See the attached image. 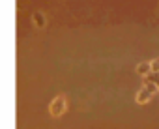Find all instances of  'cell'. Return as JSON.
Listing matches in <instances>:
<instances>
[{
    "label": "cell",
    "instance_id": "1",
    "mask_svg": "<svg viewBox=\"0 0 159 129\" xmlns=\"http://www.w3.org/2000/svg\"><path fill=\"white\" fill-rule=\"evenodd\" d=\"M51 112H52L54 116H58V114L64 112V97H56V99H54V103H52V107H51Z\"/></svg>",
    "mask_w": 159,
    "mask_h": 129
},
{
    "label": "cell",
    "instance_id": "2",
    "mask_svg": "<svg viewBox=\"0 0 159 129\" xmlns=\"http://www.w3.org/2000/svg\"><path fill=\"white\" fill-rule=\"evenodd\" d=\"M146 68H148V64H142V66H140V69H139V71H140V73H146Z\"/></svg>",
    "mask_w": 159,
    "mask_h": 129
},
{
    "label": "cell",
    "instance_id": "3",
    "mask_svg": "<svg viewBox=\"0 0 159 129\" xmlns=\"http://www.w3.org/2000/svg\"><path fill=\"white\" fill-rule=\"evenodd\" d=\"M152 66L155 68V71H159V60H157V62H153V64H152Z\"/></svg>",
    "mask_w": 159,
    "mask_h": 129
}]
</instances>
